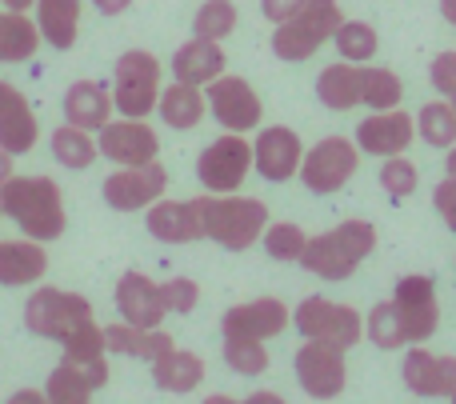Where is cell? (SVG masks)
<instances>
[{
  "label": "cell",
  "instance_id": "1",
  "mask_svg": "<svg viewBox=\"0 0 456 404\" xmlns=\"http://www.w3.org/2000/svg\"><path fill=\"white\" fill-rule=\"evenodd\" d=\"M0 216L16 224L28 240H56L69 224L61 184L53 176H8L0 184Z\"/></svg>",
  "mask_w": 456,
  "mask_h": 404
},
{
  "label": "cell",
  "instance_id": "2",
  "mask_svg": "<svg viewBox=\"0 0 456 404\" xmlns=\"http://www.w3.org/2000/svg\"><path fill=\"white\" fill-rule=\"evenodd\" d=\"M377 253V224L372 221H340L337 229L308 237L300 253V269L321 280H348L369 256Z\"/></svg>",
  "mask_w": 456,
  "mask_h": 404
},
{
  "label": "cell",
  "instance_id": "3",
  "mask_svg": "<svg viewBox=\"0 0 456 404\" xmlns=\"http://www.w3.org/2000/svg\"><path fill=\"white\" fill-rule=\"evenodd\" d=\"M197 208H200V232L205 240L228 248V253H244L252 248L268 229V205L256 197H236V192H205L197 197Z\"/></svg>",
  "mask_w": 456,
  "mask_h": 404
},
{
  "label": "cell",
  "instance_id": "4",
  "mask_svg": "<svg viewBox=\"0 0 456 404\" xmlns=\"http://www.w3.org/2000/svg\"><path fill=\"white\" fill-rule=\"evenodd\" d=\"M345 12H340V0H308L292 20L276 24L273 32V56L284 64H300L313 61L324 44L332 40V32L340 28Z\"/></svg>",
  "mask_w": 456,
  "mask_h": 404
},
{
  "label": "cell",
  "instance_id": "5",
  "mask_svg": "<svg viewBox=\"0 0 456 404\" xmlns=\"http://www.w3.org/2000/svg\"><path fill=\"white\" fill-rule=\"evenodd\" d=\"M93 325H96V312L80 293L37 288V293L28 296V304H24V328H28L32 336H45V341L69 344L72 336H80Z\"/></svg>",
  "mask_w": 456,
  "mask_h": 404
},
{
  "label": "cell",
  "instance_id": "6",
  "mask_svg": "<svg viewBox=\"0 0 456 404\" xmlns=\"http://www.w3.org/2000/svg\"><path fill=\"white\" fill-rule=\"evenodd\" d=\"M160 101V61L149 48H128L120 53L112 69V109L120 117L144 120Z\"/></svg>",
  "mask_w": 456,
  "mask_h": 404
},
{
  "label": "cell",
  "instance_id": "7",
  "mask_svg": "<svg viewBox=\"0 0 456 404\" xmlns=\"http://www.w3.org/2000/svg\"><path fill=\"white\" fill-rule=\"evenodd\" d=\"M292 325L300 328L305 341H329L345 352L364 341V317L353 304L329 301V296H305L292 309Z\"/></svg>",
  "mask_w": 456,
  "mask_h": 404
},
{
  "label": "cell",
  "instance_id": "8",
  "mask_svg": "<svg viewBox=\"0 0 456 404\" xmlns=\"http://www.w3.org/2000/svg\"><path fill=\"white\" fill-rule=\"evenodd\" d=\"M361 168V149L348 136H324L300 157V184L316 197H332L340 192Z\"/></svg>",
  "mask_w": 456,
  "mask_h": 404
},
{
  "label": "cell",
  "instance_id": "9",
  "mask_svg": "<svg viewBox=\"0 0 456 404\" xmlns=\"http://www.w3.org/2000/svg\"><path fill=\"white\" fill-rule=\"evenodd\" d=\"M252 173V141L244 133H224L216 136L208 149H200L197 157V181L205 184V192H240V184Z\"/></svg>",
  "mask_w": 456,
  "mask_h": 404
},
{
  "label": "cell",
  "instance_id": "10",
  "mask_svg": "<svg viewBox=\"0 0 456 404\" xmlns=\"http://www.w3.org/2000/svg\"><path fill=\"white\" fill-rule=\"evenodd\" d=\"M300 389L313 400H337L348 389V360L345 349L329 341H300L297 357H292Z\"/></svg>",
  "mask_w": 456,
  "mask_h": 404
},
{
  "label": "cell",
  "instance_id": "11",
  "mask_svg": "<svg viewBox=\"0 0 456 404\" xmlns=\"http://www.w3.org/2000/svg\"><path fill=\"white\" fill-rule=\"evenodd\" d=\"M393 309L401 312V325H404V336L409 344H425L428 336L441 328V301H436V280L433 277H401L393 285Z\"/></svg>",
  "mask_w": 456,
  "mask_h": 404
},
{
  "label": "cell",
  "instance_id": "12",
  "mask_svg": "<svg viewBox=\"0 0 456 404\" xmlns=\"http://www.w3.org/2000/svg\"><path fill=\"white\" fill-rule=\"evenodd\" d=\"M205 101L224 133H252V128H260V120H265V104H260L256 88L244 77L221 72L213 85H205Z\"/></svg>",
  "mask_w": 456,
  "mask_h": 404
},
{
  "label": "cell",
  "instance_id": "13",
  "mask_svg": "<svg viewBox=\"0 0 456 404\" xmlns=\"http://www.w3.org/2000/svg\"><path fill=\"white\" fill-rule=\"evenodd\" d=\"M168 189V173L160 160H149V165H125L112 176H104L101 192L104 205L117 208V213H141V208L157 205Z\"/></svg>",
  "mask_w": 456,
  "mask_h": 404
},
{
  "label": "cell",
  "instance_id": "14",
  "mask_svg": "<svg viewBox=\"0 0 456 404\" xmlns=\"http://www.w3.org/2000/svg\"><path fill=\"white\" fill-rule=\"evenodd\" d=\"M292 325V309L276 296H260V301H244L221 317L224 341H273Z\"/></svg>",
  "mask_w": 456,
  "mask_h": 404
},
{
  "label": "cell",
  "instance_id": "15",
  "mask_svg": "<svg viewBox=\"0 0 456 404\" xmlns=\"http://www.w3.org/2000/svg\"><path fill=\"white\" fill-rule=\"evenodd\" d=\"M96 149H101L104 160H112L117 168L125 165H149V160L160 157V136L157 128H149L144 120L136 117H120V120H109L96 136Z\"/></svg>",
  "mask_w": 456,
  "mask_h": 404
},
{
  "label": "cell",
  "instance_id": "16",
  "mask_svg": "<svg viewBox=\"0 0 456 404\" xmlns=\"http://www.w3.org/2000/svg\"><path fill=\"white\" fill-rule=\"evenodd\" d=\"M300 157H305V144H300V136L289 125H268L252 141V168L268 184L292 181L300 173Z\"/></svg>",
  "mask_w": 456,
  "mask_h": 404
},
{
  "label": "cell",
  "instance_id": "17",
  "mask_svg": "<svg viewBox=\"0 0 456 404\" xmlns=\"http://www.w3.org/2000/svg\"><path fill=\"white\" fill-rule=\"evenodd\" d=\"M356 149L364 157H396V152H409V144L417 141V117H409L404 109H385L372 112L356 125Z\"/></svg>",
  "mask_w": 456,
  "mask_h": 404
},
{
  "label": "cell",
  "instance_id": "18",
  "mask_svg": "<svg viewBox=\"0 0 456 404\" xmlns=\"http://www.w3.org/2000/svg\"><path fill=\"white\" fill-rule=\"evenodd\" d=\"M401 376L409 384V392H417V397L444 400L456 392V357H436L425 344H409Z\"/></svg>",
  "mask_w": 456,
  "mask_h": 404
},
{
  "label": "cell",
  "instance_id": "19",
  "mask_svg": "<svg viewBox=\"0 0 456 404\" xmlns=\"http://www.w3.org/2000/svg\"><path fill=\"white\" fill-rule=\"evenodd\" d=\"M117 309H120V317L136 328H160V320L168 317L160 285L136 269L117 280Z\"/></svg>",
  "mask_w": 456,
  "mask_h": 404
},
{
  "label": "cell",
  "instance_id": "20",
  "mask_svg": "<svg viewBox=\"0 0 456 404\" xmlns=\"http://www.w3.org/2000/svg\"><path fill=\"white\" fill-rule=\"evenodd\" d=\"M144 224H149V232L160 240V245H192V240H205L197 197L192 200H165L160 197L157 205L144 208Z\"/></svg>",
  "mask_w": 456,
  "mask_h": 404
},
{
  "label": "cell",
  "instance_id": "21",
  "mask_svg": "<svg viewBox=\"0 0 456 404\" xmlns=\"http://www.w3.org/2000/svg\"><path fill=\"white\" fill-rule=\"evenodd\" d=\"M37 141H40V125H37V112H32L28 96L16 85L0 80V149L20 157V152H28Z\"/></svg>",
  "mask_w": 456,
  "mask_h": 404
},
{
  "label": "cell",
  "instance_id": "22",
  "mask_svg": "<svg viewBox=\"0 0 456 404\" xmlns=\"http://www.w3.org/2000/svg\"><path fill=\"white\" fill-rule=\"evenodd\" d=\"M109 384V360H96V365H77V360H61V365L48 373L45 397L48 404H88L96 389Z\"/></svg>",
  "mask_w": 456,
  "mask_h": 404
},
{
  "label": "cell",
  "instance_id": "23",
  "mask_svg": "<svg viewBox=\"0 0 456 404\" xmlns=\"http://www.w3.org/2000/svg\"><path fill=\"white\" fill-rule=\"evenodd\" d=\"M224 69H228V56H224L221 40L192 36V40H184V44L173 53V77L184 80V85L205 88V85H213Z\"/></svg>",
  "mask_w": 456,
  "mask_h": 404
},
{
  "label": "cell",
  "instance_id": "24",
  "mask_svg": "<svg viewBox=\"0 0 456 404\" xmlns=\"http://www.w3.org/2000/svg\"><path fill=\"white\" fill-rule=\"evenodd\" d=\"M48 272V253L40 240H0V285L24 288Z\"/></svg>",
  "mask_w": 456,
  "mask_h": 404
},
{
  "label": "cell",
  "instance_id": "25",
  "mask_svg": "<svg viewBox=\"0 0 456 404\" xmlns=\"http://www.w3.org/2000/svg\"><path fill=\"white\" fill-rule=\"evenodd\" d=\"M64 120L85 128V133L88 128L101 133L112 120V93L104 85H96V80H77V85H69V93H64Z\"/></svg>",
  "mask_w": 456,
  "mask_h": 404
},
{
  "label": "cell",
  "instance_id": "26",
  "mask_svg": "<svg viewBox=\"0 0 456 404\" xmlns=\"http://www.w3.org/2000/svg\"><path fill=\"white\" fill-rule=\"evenodd\" d=\"M104 349L109 352H120V357H136V360H157L165 357L168 349H176L173 336L165 333V328H136L128 325V320H120V325H109L104 328Z\"/></svg>",
  "mask_w": 456,
  "mask_h": 404
},
{
  "label": "cell",
  "instance_id": "27",
  "mask_svg": "<svg viewBox=\"0 0 456 404\" xmlns=\"http://www.w3.org/2000/svg\"><path fill=\"white\" fill-rule=\"evenodd\" d=\"M157 112L168 128L176 133H189L205 120L208 112V101H205V88L197 85H184V80H173L168 88H160V101H157Z\"/></svg>",
  "mask_w": 456,
  "mask_h": 404
},
{
  "label": "cell",
  "instance_id": "28",
  "mask_svg": "<svg viewBox=\"0 0 456 404\" xmlns=\"http://www.w3.org/2000/svg\"><path fill=\"white\" fill-rule=\"evenodd\" d=\"M152 384H157L160 392L184 397V392H192L197 384H205V360L189 349H168L165 357L152 360Z\"/></svg>",
  "mask_w": 456,
  "mask_h": 404
},
{
  "label": "cell",
  "instance_id": "29",
  "mask_svg": "<svg viewBox=\"0 0 456 404\" xmlns=\"http://www.w3.org/2000/svg\"><path fill=\"white\" fill-rule=\"evenodd\" d=\"M80 0H37V28L40 40H48L53 48L69 53L77 44V32H80Z\"/></svg>",
  "mask_w": 456,
  "mask_h": 404
},
{
  "label": "cell",
  "instance_id": "30",
  "mask_svg": "<svg viewBox=\"0 0 456 404\" xmlns=\"http://www.w3.org/2000/svg\"><path fill=\"white\" fill-rule=\"evenodd\" d=\"M316 96H321V104L332 112L356 109V104H361V64L340 61V64L321 69V77H316Z\"/></svg>",
  "mask_w": 456,
  "mask_h": 404
},
{
  "label": "cell",
  "instance_id": "31",
  "mask_svg": "<svg viewBox=\"0 0 456 404\" xmlns=\"http://www.w3.org/2000/svg\"><path fill=\"white\" fill-rule=\"evenodd\" d=\"M40 48V28L28 20V12H4L0 16V64L32 61Z\"/></svg>",
  "mask_w": 456,
  "mask_h": 404
},
{
  "label": "cell",
  "instance_id": "32",
  "mask_svg": "<svg viewBox=\"0 0 456 404\" xmlns=\"http://www.w3.org/2000/svg\"><path fill=\"white\" fill-rule=\"evenodd\" d=\"M404 101V85L393 69H380V64H361V104L372 112L385 109H401Z\"/></svg>",
  "mask_w": 456,
  "mask_h": 404
},
{
  "label": "cell",
  "instance_id": "33",
  "mask_svg": "<svg viewBox=\"0 0 456 404\" xmlns=\"http://www.w3.org/2000/svg\"><path fill=\"white\" fill-rule=\"evenodd\" d=\"M332 44H337L340 61L353 64H369L380 53V36L369 20H340V28L332 32Z\"/></svg>",
  "mask_w": 456,
  "mask_h": 404
},
{
  "label": "cell",
  "instance_id": "34",
  "mask_svg": "<svg viewBox=\"0 0 456 404\" xmlns=\"http://www.w3.org/2000/svg\"><path fill=\"white\" fill-rule=\"evenodd\" d=\"M53 157L61 160L64 168H88L96 157H101V149H96L93 133H85V128L64 120L61 128H53Z\"/></svg>",
  "mask_w": 456,
  "mask_h": 404
},
{
  "label": "cell",
  "instance_id": "35",
  "mask_svg": "<svg viewBox=\"0 0 456 404\" xmlns=\"http://www.w3.org/2000/svg\"><path fill=\"white\" fill-rule=\"evenodd\" d=\"M417 136L428 149H452L456 144V109L449 101H428L417 112Z\"/></svg>",
  "mask_w": 456,
  "mask_h": 404
},
{
  "label": "cell",
  "instance_id": "36",
  "mask_svg": "<svg viewBox=\"0 0 456 404\" xmlns=\"http://www.w3.org/2000/svg\"><path fill=\"white\" fill-rule=\"evenodd\" d=\"M364 336H369L377 349L385 352H396V349H409V336H404V325H401V312L393 309V301H380L369 309L364 317Z\"/></svg>",
  "mask_w": 456,
  "mask_h": 404
},
{
  "label": "cell",
  "instance_id": "37",
  "mask_svg": "<svg viewBox=\"0 0 456 404\" xmlns=\"http://www.w3.org/2000/svg\"><path fill=\"white\" fill-rule=\"evenodd\" d=\"M236 24H240V12H236L232 0H205V4L197 8V16H192V36L224 40L236 32Z\"/></svg>",
  "mask_w": 456,
  "mask_h": 404
},
{
  "label": "cell",
  "instance_id": "38",
  "mask_svg": "<svg viewBox=\"0 0 456 404\" xmlns=\"http://www.w3.org/2000/svg\"><path fill=\"white\" fill-rule=\"evenodd\" d=\"M260 240H265V253L273 256V261H300V253H305V245H308L305 229H300V224H292V221L268 224Z\"/></svg>",
  "mask_w": 456,
  "mask_h": 404
},
{
  "label": "cell",
  "instance_id": "39",
  "mask_svg": "<svg viewBox=\"0 0 456 404\" xmlns=\"http://www.w3.org/2000/svg\"><path fill=\"white\" fill-rule=\"evenodd\" d=\"M380 189H385L393 200L412 197V192L420 189V173H417V165H412V160L404 157V152H396V157H385V165H380Z\"/></svg>",
  "mask_w": 456,
  "mask_h": 404
},
{
  "label": "cell",
  "instance_id": "40",
  "mask_svg": "<svg viewBox=\"0 0 456 404\" xmlns=\"http://www.w3.org/2000/svg\"><path fill=\"white\" fill-rule=\"evenodd\" d=\"M224 365L236 376H260L268 368L265 341H224Z\"/></svg>",
  "mask_w": 456,
  "mask_h": 404
},
{
  "label": "cell",
  "instance_id": "41",
  "mask_svg": "<svg viewBox=\"0 0 456 404\" xmlns=\"http://www.w3.org/2000/svg\"><path fill=\"white\" fill-rule=\"evenodd\" d=\"M160 296H165V309L176 312V317H189L200 304V285L192 277H173L160 285Z\"/></svg>",
  "mask_w": 456,
  "mask_h": 404
},
{
  "label": "cell",
  "instance_id": "42",
  "mask_svg": "<svg viewBox=\"0 0 456 404\" xmlns=\"http://www.w3.org/2000/svg\"><path fill=\"white\" fill-rule=\"evenodd\" d=\"M428 80H433V88L441 96H452L456 93V53H436L433 64H428Z\"/></svg>",
  "mask_w": 456,
  "mask_h": 404
},
{
  "label": "cell",
  "instance_id": "43",
  "mask_svg": "<svg viewBox=\"0 0 456 404\" xmlns=\"http://www.w3.org/2000/svg\"><path fill=\"white\" fill-rule=\"evenodd\" d=\"M433 208L441 213V221L456 232V176H444V181L433 189Z\"/></svg>",
  "mask_w": 456,
  "mask_h": 404
},
{
  "label": "cell",
  "instance_id": "44",
  "mask_svg": "<svg viewBox=\"0 0 456 404\" xmlns=\"http://www.w3.org/2000/svg\"><path fill=\"white\" fill-rule=\"evenodd\" d=\"M305 4H308V0H260V12H265V20L284 24V20H292V16H297Z\"/></svg>",
  "mask_w": 456,
  "mask_h": 404
},
{
  "label": "cell",
  "instance_id": "45",
  "mask_svg": "<svg viewBox=\"0 0 456 404\" xmlns=\"http://www.w3.org/2000/svg\"><path fill=\"white\" fill-rule=\"evenodd\" d=\"M93 4H96V12H104V16H120L133 8V0H93Z\"/></svg>",
  "mask_w": 456,
  "mask_h": 404
},
{
  "label": "cell",
  "instance_id": "46",
  "mask_svg": "<svg viewBox=\"0 0 456 404\" xmlns=\"http://www.w3.org/2000/svg\"><path fill=\"white\" fill-rule=\"evenodd\" d=\"M4 404H48L45 392H37V389H20V392H12Z\"/></svg>",
  "mask_w": 456,
  "mask_h": 404
},
{
  "label": "cell",
  "instance_id": "47",
  "mask_svg": "<svg viewBox=\"0 0 456 404\" xmlns=\"http://www.w3.org/2000/svg\"><path fill=\"white\" fill-rule=\"evenodd\" d=\"M240 404H289L281 397V392H268V389H260V392H252L248 400H240Z\"/></svg>",
  "mask_w": 456,
  "mask_h": 404
},
{
  "label": "cell",
  "instance_id": "48",
  "mask_svg": "<svg viewBox=\"0 0 456 404\" xmlns=\"http://www.w3.org/2000/svg\"><path fill=\"white\" fill-rule=\"evenodd\" d=\"M8 176H12V152L0 149V184H4Z\"/></svg>",
  "mask_w": 456,
  "mask_h": 404
},
{
  "label": "cell",
  "instance_id": "49",
  "mask_svg": "<svg viewBox=\"0 0 456 404\" xmlns=\"http://www.w3.org/2000/svg\"><path fill=\"white\" fill-rule=\"evenodd\" d=\"M0 4H4L8 12H28V8H37V0H0Z\"/></svg>",
  "mask_w": 456,
  "mask_h": 404
},
{
  "label": "cell",
  "instance_id": "50",
  "mask_svg": "<svg viewBox=\"0 0 456 404\" xmlns=\"http://www.w3.org/2000/svg\"><path fill=\"white\" fill-rule=\"evenodd\" d=\"M444 176H456V144L444 149Z\"/></svg>",
  "mask_w": 456,
  "mask_h": 404
},
{
  "label": "cell",
  "instance_id": "51",
  "mask_svg": "<svg viewBox=\"0 0 456 404\" xmlns=\"http://www.w3.org/2000/svg\"><path fill=\"white\" fill-rule=\"evenodd\" d=\"M441 16L456 28V0H441Z\"/></svg>",
  "mask_w": 456,
  "mask_h": 404
},
{
  "label": "cell",
  "instance_id": "52",
  "mask_svg": "<svg viewBox=\"0 0 456 404\" xmlns=\"http://www.w3.org/2000/svg\"><path fill=\"white\" fill-rule=\"evenodd\" d=\"M200 404H240V400H232V397H224V392H213V397H205Z\"/></svg>",
  "mask_w": 456,
  "mask_h": 404
},
{
  "label": "cell",
  "instance_id": "53",
  "mask_svg": "<svg viewBox=\"0 0 456 404\" xmlns=\"http://www.w3.org/2000/svg\"><path fill=\"white\" fill-rule=\"evenodd\" d=\"M449 104H452V109H456V93H452V96H449Z\"/></svg>",
  "mask_w": 456,
  "mask_h": 404
},
{
  "label": "cell",
  "instance_id": "54",
  "mask_svg": "<svg viewBox=\"0 0 456 404\" xmlns=\"http://www.w3.org/2000/svg\"><path fill=\"white\" fill-rule=\"evenodd\" d=\"M449 400H452V404H456V392H452V397H449Z\"/></svg>",
  "mask_w": 456,
  "mask_h": 404
}]
</instances>
